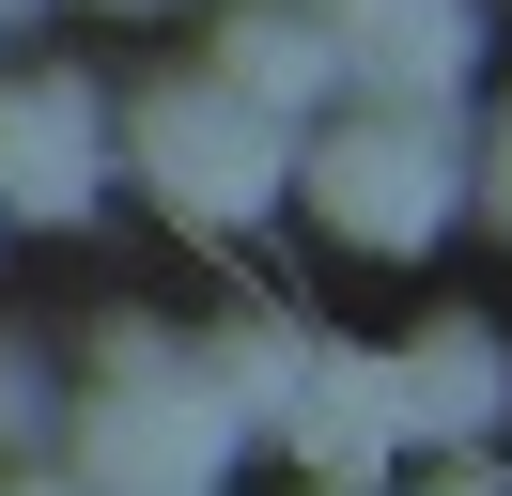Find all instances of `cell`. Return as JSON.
I'll list each match as a JSON object with an SVG mask.
<instances>
[{
    "mask_svg": "<svg viewBox=\"0 0 512 496\" xmlns=\"http://www.w3.org/2000/svg\"><path fill=\"white\" fill-rule=\"evenodd\" d=\"M109 140H125V171L156 186L171 217H202V233H249V217L295 186V124L249 109V93H218L202 62H187V78H156L125 124H109Z\"/></svg>",
    "mask_w": 512,
    "mask_h": 496,
    "instance_id": "obj_1",
    "label": "cell"
},
{
    "mask_svg": "<svg viewBox=\"0 0 512 496\" xmlns=\"http://www.w3.org/2000/svg\"><path fill=\"white\" fill-rule=\"evenodd\" d=\"M295 186L342 248H435L466 202V155H450V109H357L326 140H295Z\"/></svg>",
    "mask_w": 512,
    "mask_h": 496,
    "instance_id": "obj_2",
    "label": "cell"
},
{
    "mask_svg": "<svg viewBox=\"0 0 512 496\" xmlns=\"http://www.w3.org/2000/svg\"><path fill=\"white\" fill-rule=\"evenodd\" d=\"M233 403L202 388V357L171 341V357H140V372H109L94 403H78V496H218V465H233Z\"/></svg>",
    "mask_w": 512,
    "mask_h": 496,
    "instance_id": "obj_3",
    "label": "cell"
},
{
    "mask_svg": "<svg viewBox=\"0 0 512 496\" xmlns=\"http://www.w3.org/2000/svg\"><path fill=\"white\" fill-rule=\"evenodd\" d=\"M94 186H109L94 78H0V217L63 233V217H94Z\"/></svg>",
    "mask_w": 512,
    "mask_h": 496,
    "instance_id": "obj_4",
    "label": "cell"
},
{
    "mask_svg": "<svg viewBox=\"0 0 512 496\" xmlns=\"http://www.w3.org/2000/svg\"><path fill=\"white\" fill-rule=\"evenodd\" d=\"M311 16H326V47H342V78L373 109H450L466 62H481L466 0H311Z\"/></svg>",
    "mask_w": 512,
    "mask_h": 496,
    "instance_id": "obj_5",
    "label": "cell"
},
{
    "mask_svg": "<svg viewBox=\"0 0 512 496\" xmlns=\"http://www.w3.org/2000/svg\"><path fill=\"white\" fill-rule=\"evenodd\" d=\"M280 450L311 465V481H373V465L404 450V372L311 341V372H295V403H280Z\"/></svg>",
    "mask_w": 512,
    "mask_h": 496,
    "instance_id": "obj_6",
    "label": "cell"
},
{
    "mask_svg": "<svg viewBox=\"0 0 512 496\" xmlns=\"http://www.w3.org/2000/svg\"><path fill=\"white\" fill-rule=\"evenodd\" d=\"M202 78H218V93H249V109H280V124H311L326 93H342V47H326V16H311V0H249V16H218Z\"/></svg>",
    "mask_w": 512,
    "mask_h": 496,
    "instance_id": "obj_7",
    "label": "cell"
},
{
    "mask_svg": "<svg viewBox=\"0 0 512 496\" xmlns=\"http://www.w3.org/2000/svg\"><path fill=\"white\" fill-rule=\"evenodd\" d=\"M388 372H404V434H450V450H466V434H497V403H512V357H497V326H481V310L419 326Z\"/></svg>",
    "mask_w": 512,
    "mask_h": 496,
    "instance_id": "obj_8",
    "label": "cell"
},
{
    "mask_svg": "<svg viewBox=\"0 0 512 496\" xmlns=\"http://www.w3.org/2000/svg\"><path fill=\"white\" fill-rule=\"evenodd\" d=\"M295 372H311V341H295V326H264V310H249V326H218V341H202V388H218V403H233L249 434H280Z\"/></svg>",
    "mask_w": 512,
    "mask_h": 496,
    "instance_id": "obj_9",
    "label": "cell"
},
{
    "mask_svg": "<svg viewBox=\"0 0 512 496\" xmlns=\"http://www.w3.org/2000/svg\"><path fill=\"white\" fill-rule=\"evenodd\" d=\"M0 450H47V357L0 341Z\"/></svg>",
    "mask_w": 512,
    "mask_h": 496,
    "instance_id": "obj_10",
    "label": "cell"
},
{
    "mask_svg": "<svg viewBox=\"0 0 512 496\" xmlns=\"http://www.w3.org/2000/svg\"><path fill=\"white\" fill-rule=\"evenodd\" d=\"M481 202H497V233H512V124H497V171H481Z\"/></svg>",
    "mask_w": 512,
    "mask_h": 496,
    "instance_id": "obj_11",
    "label": "cell"
},
{
    "mask_svg": "<svg viewBox=\"0 0 512 496\" xmlns=\"http://www.w3.org/2000/svg\"><path fill=\"white\" fill-rule=\"evenodd\" d=\"M0 496H78V481H0Z\"/></svg>",
    "mask_w": 512,
    "mask_h": 496,
    "instance_id": "obj_12",
    "label": "cell"
},
{
    "mask_svg": "<svg viewBox=\"0 0 512 496\" xmlns=\"http://www.w3.org/2000/svg\"><path fill=\"white\" fill-rule=\"evenodd\" d=\"M435 496H497V481H435Z\"/></svg>",
    "mask_w": 512,
    "mask_h": 496,
    "instance_id": "obj_13",
    "label": "cell"
},
{
    "mask_svg": "<svg viewBox=\"0 0 512 496\" xmlns=\"http://www.w3.org/2000/svg\"><path fill=\"white\" fill-rule=\"evenodd\" d=\"M109 16H156V0H109Z\"/></svg>",
    "mask_w": 512,
    "mask_h": 496,
    "instance_id": "obj_14",
    "label": "cell"
},
{
    "mask_svg": "<svg viewBox=\"0 0 512 496\" xmlns=\"http://www.w3.org/2000/svg\"><path fill=\"white\" fill-rule=\"evenodd\" d=\"M326 496H373V481H326Z\"/></svg>",
    "mask_w": 512,
    "mask_h": 496,
    "instance_id": "obj_15",
    "label": "cell"
}]
</instances>
